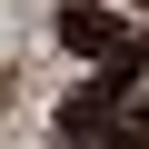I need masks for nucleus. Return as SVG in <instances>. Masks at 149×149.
<instances>
[{"instance_id":"2","label":"nucleus","mask_w":149,"mask_h":149,"mask_svg":"<svg viewBox=\"0 0 149 149\" xmlns=\"http://www.w3.org/2000/svg\"><path fill=\"white\" fill-rule=\"evenodd\" d=\"M119 100H129V80H90V90H70L60 129H70V139H100V129H119Z\"/></svg>"},{"instance_id":"1","label":"nucleus","mask_w":149,"mask_h":149,"mask_svg":"<svg viewBox=\"0 0 149 149\" xmlns=\"http://www.w3.org/2000/svg\"><path fill=\"white\" fill-rule=\"evenodd\" d=\"M60 50L100 60L109 80H149V30H129L119 10H100V0H70L60 10Z\"/></svg>"},{"instance_id":"3","label":"nucleus","mask_w":149,"mask_h":149,"mask_svg":"<svg viewBox=\"0 0 149 149\" xmlns=\"http://www.w3.org/2000/svg\"><path fill=\"white\" fill-rule=\"evenodd\" d=\"M100 149H149V129H100Z\"/></svg>"}]
</instances>
